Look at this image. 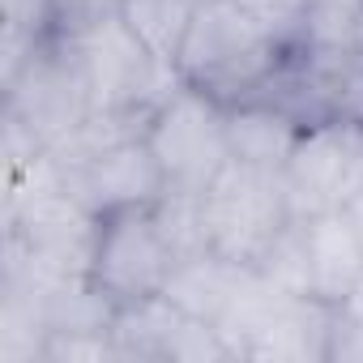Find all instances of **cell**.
Listing matches in <instances>:
<instances>
[{"label":"cell","mask_w":363,"mask_h":363,"mask_svg":"<svg viewBox=\"0 0 363 363\" xmlns=\"http://www.w3.org/2000/svg\"><path fill=\"white\" fill-rule=\"evenodd\" d=\"M193 9H197V0H116V13L133 30V39L171 73H175L179 43L189 35Z\"/></svg>","instance_id":"cell-9"},{"label":"cell","mask_w":363,"mask_h":363,"mask_svg":"<svg viewBox=\"0 0 363 363\" xmlns=\"http://www.w3.org/2000/svg\"><path fill=\"white\" fill-rule=\"evenodd\" d=\"M295 244L303 295L346 308L363 291V227L350 206L295 218Z\"/></svg>","instance_id":"cell-7"},{"label":"cell","mask_w":363,"mask_h":363,"mask_svg":"<svg viewBox=\"0 0 363 363\" xmlns=\"http://www.w3.org/2000/svg\"><path fill=\"white\" fill-rule=\"evenodd\" d=\"M145 141L162 167L171 197H201L206 184L231 162L227 107L184 82H175L171 94L154 107Z\"/></svg>","instance_id":"cell-4"},{"label":"cell","mask_w":363,"mask_h":363,"mask_svg":"<svg viewBox=\"0 0 363 363\" xmlns=\"http://www.w3.org/2000/svg\"><path fill=\"white\" fill-rule=\"evenodd\" d=\"M197 5H201V0H197Z\"/></svg>","instance_id":"cell-12"},{"label":"cell","mask_w":363,"mask_h":363,"mask_svg":"<svg viewBox=\"0 0 363 363\" xmlns=\"http://www.w3.org/2000/svg\"><path fill=\"white\" fill-rule=\"evenodd\" d=\"M5 5V82L65 35V0H0Z\"/></svg>","instance_id":"cell-10"},{"label":"cell","mask_w":363,"mask_h":363,"mask_svg":"<svg viewBox=\"0 0 363 363\" xmlns=\"http://www.w3.org/2000/svg\"><path fill=\"white\" fill-rule=\"evenodd\" d=\"M175 269H179V248L158 214V201L120 206L94 218L86 282L111 312L167 295Z\"/></svg>","instance_id":"cell-3"},{"label":"cell","mask_w":363,"mask_h":363,"mask_svg":"<svg viewBox=\"0 0 363 363\" xmlns=\"http://www.w3.org/2000/svg\"><path fill=\"white\" fill-rule=\"evenodd\" d=\"M282 184L295 218L346 210L363 197V124H312L299 133Z\"/></svg>","instance_id":"cell-5"},{"label":"cell","mask_w":363,"mask_h":363,"mask_svg":"<svg viewBox=\"0 0 363 363\" xmlns=\"http://www.w3.org/2000/svg\"><path fill=\"white\" fill-rule=\"evenodd\" d=\"M303 124L295 116H286L274 103H240L227 107V137H231V158L252 162V167H269L282 171L295 141H299Z\"/></svg>","instance_id":"cell-8"},{"label":"cell","mask_w":363,"mask_h":363,"mask_svg":"<svg viewBox=\"0 0 363 363\" xmlns=\"http://www.w3.org/2000/svg\"><path fill=\"white\" fill-rule=\"evenodd\" d=\"M291 223L295 210L282 184V171L252 167L240 158H231L197 197V227L206 252L244 269H257Z\"/></svg>","instance_id":"cell-2"},{"label":"cell","mask_w":363,"mask_h":363,"mask_svg":"<svg viewBox=\"0 0 363 363\" xmlns=\"http://www.w3.org/2000/svg\"><path fill=\"white\" fill-rule=\"evenodd\" d=\"M56 175L69 189V197L94 218L107 214V210H120V206H154L167 193L162 167H158L145 133L128 137L120 145H107V150H99V154H90L82 162H69Z\"/></svg>","instance_id":"cell-6"},{"label":"cell","mask_w":363,"mask_h":363,"mask_svg":"<svg viewBox=\"0 0 363 363\" xmlns=\"http://www.w3.org/2000/svg\"><path fill=\"white\" fill-rule=\"evenodd\" d=\"M295 35L257 18L240 0H201L175 56V77L223 107L257 103L291 56Z\"/></svg>","instance_id":"cell-1"},{"label":"cell","mask_w":363,"mask_h":363,"mask_svg":"<svg viewBox=\"0 0 363 363\" xmlns=\"http://www.w3.org/2000/svg\"><path fill=\"white\" fill-rule=\"evenodd\" d=\"M240 5H244V9H252L257 18L274 22L278 30L295 35V30H299V18H303V9L312 5V0H240Z\"/></svg>","instance_id":"cell-11"}]
</instances>
